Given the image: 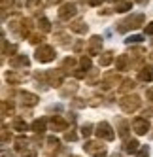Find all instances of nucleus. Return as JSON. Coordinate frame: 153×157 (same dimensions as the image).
Masks as SVG:
<instances>
[{
  "mask_svg": "<svg viewBox=\"0 0 153 157\" xmlns=\"http://www.w3.org/2000/svg\"><path fill=\"white\" fill-rule=\"evenodd\" d=\"M140 104H142V100L136 95H127V97H123L121 100H119V106H121V110L125 112V114H132V112H136L140 108Z\"/></svg>",
  "mask_w": 153,
  "mask_h": 157,
  "instance_id": "nucleus-1",
  "label": "nucleus"
},
{
  "mask_svg": "<svg viewBox=\"0 0 153 157\" xmlns=\"http://www.w3.org/2000/svg\"><path fill=\"white\" fill-rule=\"evenodd\" d=\"M144 21H146L144 13H134V15H130L127 21H123V23L117 27V30L119 32H125L127 29H138V27L144 25Z\"/></svg>",
  "mask_w": 153,
  "mask_h": 157,
  "instance_id": "nucleus-2",
  "label": "nucleus"
},
{
  "mask_svg": "<svg viewBox=\"0 0 153 157\" xmlns=\"http://www.w3.org/2000/svg\"><path fill=\"white\" fill-rule=\"evenodd\" d=\"M96 136H98V140H114L115 138V132H114L110 123L100 121L96 125Z\"/></svg>",
  "mask_w": 153,
  "mask_h": 157,
  "instance_id": "nucleus-3",
  "label": "nucleus"
},
{
  "mask_svg": "<svg viewBox=\"0 0 153 157\" xmlns=\"http://www.w3.org/2000/svg\"><path fill=\"white\" fill-rule=\"evenodd\" d=\"M53 59H55V49H53L51 46H40L36 49V61H40V63H51Z\"/></svg>",
  "mask_w": 153,
  "mask_h": 157,
  "instance_id": "nucleus-4",
  "label": "nucleus"
},
{
  "mask_svg": "<svg viewBox=\"0 0 153 157\" xmlns=\"http://www.w3.org/2000/svg\"><path fill=\"white\" fill-rule=\"evenodd\" d=\"M76 13H78V10H76V4L66 2V4H62L61 10H59V19H62V21H70Z\"/></svg>",
  "mask_w": 153,
  "mask_h": 157,
  "instance_id": "nucleus-5",
  "label": "nucleus"
},
{
  "mask_svg": "<svg viewBox=\"0 0 153 157\" xmlns=\"http://www.w3.org/2000/svg\"><path fill=\"white\" fill-rule=\"evenodd\" d=\"M83 150L89 155H102L106 151V146L102 144V140H95V142H87L83 146Z\"/></svg>",
  "mask_w": 153,
  "mask_h": 157,
  "instance_id": "nucleus-6",
  "label": "nucleus"
},
{
  "mask_svg": "<svg viewBox=\"0 0 153 157\" xmlns=\"http://www.w3.org/2000/svg\"><path fill=\"white\" fill-rule=\"evenodd\" d=\"M132 129L136 134H147L149 132V121L146 117H136L132 121Z\"/></svg>",
  "mask_w": 153,
  "mask_h": 157,
  "instance_id": "nucleus-7",
  "label": "nucleus"
},
{
  "mask_svg": "<svg viewBox=\"0 0 153 157\" xmlns=\"http://www.w3.org/2000/svg\"><path fill=\"white\" fill-rule=\"evenodd\" d=\"M100 48H102V38L100 36H91V40H89V46H87V53L91 55H98L100 53Z\"/></svg>",
  "mask_w": 153,
  "mask_h": 157,
  "instance_id": "nucleus-8",
  "label": "nucleus"
},
{
  "mask_svg": "<svg viewBox=\"0 0 153 157\" xmlns=\"http://www.w3.org/2000/svg\"><path fill=\"white\" fill-rule=\"evenodd\" d=\"M49 125H51L53 131H66V129H68V121L62 119L61 116H53V117L49 119Z\"/></svg>",
  "mask_w": 153,
  "mask_h": 157,
  "instance_id": "nucleus-9",
  "label": "nucleus"
},
{
  "mask_svg": "<svg viewBox=\"0 0 153 157\" xmlns=\"http://www.w3.org/2000/svg\"><path fill=\"white\" fill-rule=\"evenodd\" d=\"M46 76H47V80H49V85H53V87H59V85L62 83V78H64L62 70H57V72H47Z\"/></svg>",
  "mask_w": 153,
  "mask_h": 157,
  "instance_id": "nucleus-10",
  "label": "nucleus"
},
{
  "mask_svg": "<svg viewBox=\"0 0 153 157\" xmlns=\"http://www.w3.org/2000/svg\"><path fill=\"white\" fill-rule=\"evenodd\" d=\"M123 151H125V153H138V151H140V144H138V140H134V138L125 140V144H123Z\"/></svg>",
  "mask_w": 153,
  "mask_h": 157,
  "instance_id": "nucleus-11",
  "label": "nucleus"
},
{
  "mask_svg": "<svg viewBox=\"0 0 153 157\" xmlns=\"http://www.w3.org/2000/svg\"><path fill=\"white\" fill-rule=\"evenodd\" d=\"M19 97H21V102H23V104H27V106H34V104L38 102V100H40L36 95H32V93H27V91L19 93Z\"/></svg>",
  "mask_w": 153,
  "mask_h": 157,
  "instance_id": "nucleus-12",
  "label": "nucleus"
},
{
  "mask_svg": "<svg viewBox=\"0 0 153 157\" xmlns=\"http://www.w3.org/2000/svg\"><path fill=\"white\" fill-rule=\"evenodd\" d=\"M138 80L140 82H153V66H144L138 72Z\"/></svg>",
  "mask_w": 153,
  "mask_h": 157,
  "instance_id": "nucleus-13",
  "label": "nucleus"
},
{
  "mask_svg": "<svg viewBox=\"0 0 153 157\" xmlns=\"http://www.w3.org/2000/svg\"><path fill=\"white\" fill-rule=\"evenodd\" d=\"M129 10H132V0H115V12L125 13Z\"/></svg>",
  "mask_w": 153,
  "mask_h": 157,
  "instance_id": "nucleus-14",
  "label": "nucleus"
},
{
  "mask_svg": "<svg viewBox=\"0 0 153 157\" xmlns=\"http://www.w3.org/2000/svg\"><path fill=\"white\" fill-rule=\"evenodd\" d=\"M9 64H12V68H19V66H28V57H27V55H19V57H15V59L9 61Z\"/></svg>",
  "mask_w": 153,
  "mask_h": 157,
  "instance_id": "nucleus-15",
  "label": "nucleus"
},
{
  "mask_svg": "<svg viewBox=\"0 0 153 157\" xmlns=\"http://www.w3.org/2000/svg\"><path fill=\"white\" fill-rule=\"evenodd\" d=\"M46 144H47V148H46V151H47V153L57 151V150H59V146H61L59 138H55V136H49V138L46 140Z\"/></svg>",
  "mask_w": 153,
  "mask_h": 157,
  "instance_id": "nucleus-16",
  "label": "nucleus"
},
{
  "mask_svg": "<svg viewBox=\"0 0 153 157\" xmlns=\"http://www.w3.org/2000/svg\"><path fill=\"white\" fill-rule=\"evenodd\" d=\"M30 129L34 131L36 134H42L43 131H46V119H34L32 125H30Z\"/></svg>",
  "mask_w": 153,
  "mask_h": 157,
  "instance_id": "nucleus-17",
  "label": "nucleus"
},
{
  "mask_svg": "<svg viewBox=\"0 0 153 157\" xmlns=\"http://www.w3.org/2000/svg\"><path fill=\"white\" fill-rule=\"evenodd\" d=\"M6 78H8V82H12V83H21V82H25L27 74H15V72H8V74H6Z\"/></svg>",
  "mask_w": 153,
  "mask_h": 157,
  "instance_id": "nucleus-18",
  "label": "nucleus"
},
{
  "mask_svg": "<svg viewBox=\"0 0 153 157\" xmlns=\"http://www.w3.org/2000/svg\"><path fill=\"white\" fill-rule=\"evenodd\" d=\"M12 127H13V131H19V132H25V131L28 129L23 117H17V119H13V123H12Z\"/></svg>",
  "mask_w": 153,
  "mask_h": 157,
  "instance_id": "nucleus-19",
  "label": "nucleus"
},
{
  "mask_svg": "<svg viewBox=\"0 0 153 157\" xmlns=\"http://www.w3.org/2000/svg\"><path fill=\"white\" fill-rule=\"evenodd\" d=\"M70 30L78 32V34H85V32H87V25L83 23V21H76V23L70 25Z\"/></svg>",
  "mask_w": 153,
  "mask_h": 157,
  "instance_id": "nucleus-20",
  "label": "nucleus"
},
{
  "mask_svg": "<svg viewBox=\"0 0 153 157\" xmlns=\"http://www.w3.org/2000/svg\"><path fill=\"white\" fill-rule=\"evenodd\" d=\"M127 64H129V57L127 55H119L115 59V68L117 70H127Z\"/></svg>",
  "mask_w": 153,
  "mask_h": 157,
  "instance_id": "nucleus-21",
  "label": "nucleus"
},
{
  "mask_svg": "<svg viewBox=\"0 0 153 157\" xmlns=\"http://www.w3.org/2000/svg\"><path fill=\"white\" fill-rule=\"evenodd\" d=\"M76 91H78V85H76V82H70V83H66L64 89H61V95L62 97H68V95H74Z\"/></svg>",
  "mask_w": 153,
  "mask_h": 157,
  "instance_id": "nucleus-22",
  "label": "nucleus"
},
{
  "mask_svg": "<svg viewBox=\"0 0 153 157\" xmlns=\"http://www.w3.org/2000/svg\"><path fill=\"white\" fill-rule=\"evenodd\" d=\"M15 148H17V151H21V153H23V151H27L28 150V140L25 138V136H19L17 140H15Z\"/></svg>",
  "mask_w": 153,
  "mask_h": 157,
  "instance_id": "nucleus-23",
  "label": "nucleus"
},
{
  "mask_svg": "<svg viewBox=\"0 0 153 157\" xmlns=\"http://www.w3.org/2000/svg\"><path fill=\"white\" fill-rule=\"evenodd\" d=\"M112 61H114V53L112 51H104L100 55V66H108Z\"/></svg>",
  "mask_w": 153,
  "mask_h": 157,
  "instance_id": "nucleus-24",
  "label": "nucleus"
},
{
  "mask_svg": "<svg viewBox=\"0 0 153 157\" xmlns=\"http://www.w3.org/2000/svg\"><path fill=\"white\" fill-rule=\"evenodd\" d=\"M134 87H136V83H134L132 80H125V82H123V85L119 87V93H127V91H132Z\"/></svg>",
  "mask_w": 153,
  "mask_h": 157,
  "instance_id": "nucleus-25",
  "label": "nucleus"
},
{
  "mask_svg": "<svg viewBox=\"0 0 153 157\" xmlns=\"http://www.w3.org/2000/svg\"><path fill=\"white\" fill-rule=\"evenodd\" d=\"M13 114V104L8 102V100H2V116H12Z\"/></svg>",
  "mask_w": 153,
  "mask_h": 157,
  "instance_id": "nucleus-26",
  "label": "nucleus"
},
{
  "mask_svg": "<svg viewBox=\"0 0 153 157\" xmlns=\"http://www.w3.org/2000/svg\"><path fill=\"white\" fill-rule=\"evenodd\" d=\"M119 134H121L125 140H129V123H127V121H121V123H119Z\"/></svg>",
  "mask_w": 153,
  "mask_h": 157,
  "instance_id": "nucleus-27",
  "label": "nucleus"
},
{
  "mask_svg": "<svg viewBox=\"0 0 153 157\" xmlns=\"http://www.w3.org/2000/svg\"><path fill=\"white\" fill-rule=\"evenodd\" d=\"M74 64H76V59H74V57H66V59L62 61V68H61V70H64V68H72Z\"/></svg>",
  "mask_w": 153,
  "mask_h": 157,
  "instance_id": "nucleus-28",
  "label": "nucleus"
},
{
  "mask_svg": "<svg viewBox=\"0 0 153 157\" xmlns=\"http://www.w3.org/2000/svg\"><path fill=\"white\" fill-rule=\"evenodd\" d=\"M38 25H40V29H42L43 32H47V30L51 29V25H49V21H47L46 17H42V19H40V23H38Z\"/></svg>",
  "mask_w": 153,
  "mask_h": 157,
  "instance_id": "nucleus-29",
  "label": "nucleus"
},
{
  "mask_svg": "<svg viewBox=\"0 0 153 157\" xmlns=\"http://www.w3.org/2000/svg\"><path fill=\"white\" fill-rule=\"evenodd\" d=\"M142 40H144V38H142V36H138V34H134V36H129V38L125 40V44H129V46H130V44H140Z\"/></svg>",
  "mask_w": 153,
  "mask_h": 157,
  "instance_id": "nucleus-30",
  "label": "nucleus"
},
{
  "mask_svg": "<svg viewBox=\"0 0 153 157\" xmlns=\"http://www.w3.org/2000/svg\"><path fill=\"white\" fill-rule=\"evenodd\" d=\"M9 140H12V134L8 132V129H6V127H2V144L6 146V144H8Z\"/></svg>",
  "mask_w": 153,
  "mask_h": 157,
  "instance_id": "nucleus-31",
  "label": "nucleus"
},
{
  "mask_svg": "<svg viewBox=\"0 0 153 157\" xmlns=\"http://www.w3.org/2000/svg\"><path fill=\"white\" fill-rule=\"evenodd\" d=\"M42 40H43L42 34H30V36H28V42H30V44H42Z\"/></svg>",
  "mask_w": 153,
  "mask_h": 157,
  "instance_id": "nucleus-32",
  "label": "nucleus"
},
{
  "mask_svg": "<svg viewBox=\"0 0 153 157\" xmlns=\"http://www.w3.org/2000/svg\"><path fill=\"white\" fill-rule=\"evenodd\" d=\"M91 132H93V125H89V123H85V125L81 127V134H83V136H89Z\"/></svg>",
  "mask_w": 153,
  "mask_h": 157,
  "instance_id": "nucleus-33",
  "label": "nucleus"
},
{
  "mask_svg": "<svg viewBox=\"0 0 153 157\" xmlns=\"http://www.w3.org/2000/svg\"><path fill=\"white\" fill-rule=\"evenodd\" d=\"M80 63H81V66H83V70H89V68H91V59H89V57H81Z\"/></svg>",
  "mask_w": 153,
  "mask_h": 157,
  "instance_id": "nucleus-34",
  "label": "nucleus"
},
{
  "mask_svg": "<svg viewBox=\"0 0 153 157\" xmlns=\"http://www.w3.org/2000/svg\"><path fill=\"white\" fill-rule=\"evenodd\" d=\"M136 157H149V148L144 146V148H140V151L136 153Z\"/></svg>",
  "mask_w": 153,
  "mask_h": 157,
  "instance_id": "nucleus-35",
  "label": "nucleus"
},
{
  "mask_svg": "<svg viewBox=\"0 0 153 157\" xmlns=\"http://www.w3.org/2000/svg\"><path fill=\"white\" fill-rule=\"evenodd\" d=\"M64 138H66L68 142H74V140H78V134H76V132H66V134H64Z\"/></svg>",
  "mask_w": 153,
  "mask_h": 157,
  "instance_id": "nucleus-36",
  "label": "nucleus"
},
{
  "mask_svg": "<svg viewBox=\"0 0 153 157\" xmlns=\"http://www.w3.org/2000/svg\"><path fill=\"white\" fill-rule=\"evenodd\" d=\"M72 106H74V108H83L85 102H83L81 98H74V100H72Z\"/></svg>",
  "mask_w": 153,
  "mask_h": 157,
  "instance_id": "nucleus-37",
  "label": "nucleus"
},
{
  "mask_svg": "<svg viewBox=\"0 0 153 157\" xmlns=\"http://www.w3.org/2000/svg\"><path fill=\"white\" fill-rule=\"evenodd\" d=\"M36 6H40V0H28L27 2V8H36Z\"/></svg>",
  "mask_w": 153,
  "mask_h": 157,
  "instance_id": "nucleus-38",
  "label": "nucleus"
},
{
  "mask_svg": "<svg viewBox=\"0 0 153 157\" xmlns=\"http://www.w3.org/2000/svg\"><path fill=\"white\" fill-rule=\"evenodd\" d=\"M146 34H149V36H153V21L149 25H146Z\"/></svg>",
  "mask_w": 153,
  "mask_h": 157,
  "instance_id": "nucleus-39",
  "label": "nucleus"
},
{
  "mask_svg": "<svg viewBox=\"0 0 153 157\" xmlns=\"http://www.w3.org/2000/svg\"><path fill=\"white\" fill-rule=\"evenodd\" d=\"M23 157H36V151L34 150H27V151H23Z\"/></svg>",
  "mask_w": 153,
  "mask_h": 157,
  "instance_id": "nucleus-40",
  "label": "nucleus"
},
{
  "mask_svg": "<svg viewBox=\"0 0 153 157\" xmlns=\"http://www.w3.org/2000/svg\"><path fill=\"white\" fill-rule=\"evenodd\" d=\"M96 76H98V72L93 70V72H91V78H89V83H95V82H96Z\"/></svg>",
  "mask_w": 153,
  "mask_h": 157,
  "instance_id": "nucleus-41",
  "label": "nucleus"
},
{
  "mask_svg": "<svg viewBox=\"0 0 153 157\" xmlns=\"http://www.w3.org/2000/svg\"><path fill=\"white\" fill-rule=\"evenodd\" d=\"M146 97H147V100H151V102H153V87H149L147 91H146Z\"/></svg>",
  "mask_w": 153,
  "mask_h": 157,
  "instance_id": "nucleus-42",
  "label": "nucleus"
},
{
  "mask_svg": "<svg viewBox=\"0 0 153 157\" xmlns=\"http://www.w3.org/2000/svg\"><path fill=\"white\" fill-rule=\"evenodd\" d=\"M13 0H2V10H8V6H12Z\"/></svg>",
  "mask_w": 153,
  "mask_h": 157,
  "instance_id": "nucleus-43",
  "label": "nucleus"
},
{
  "mask_svg": "<svg viewBox=\"0 0 153 157\" xmlns=\"http://www.w3.org/2000/svg\"><path fill=\"white\" fill-rule=\"evenodd\" d=\"M102 2H104V0H89V4H91V6H100Z\"/></svg>",
  "mask_w": 153,
  "mask_h": 157,
  "instance_id": "nucleus-44",
  "label": "nucleus"
},
{
  "mask_svg": "<svg viewBox=\"0 0 153 157\" xmlns=\"http://www.w3.org/2000/svg\"><path fill=\"white\" fill-rule=\"evenodd\" d=\"M81 48H83V42H78V44L74 46V51H81Z\"/></svg>",
  "mask_w": 153,
  "mask_h": 157,
  "instance_id": "nucleus-45",
  "label": "nucleus"
},
{
  "mask_svg": "<svg viewBox=\"0 0 153 157\" xmlns=\"http://www.w3.org/2000/svg\"><path fill=\"white\" fill-rule=\"evenodd\" d=\"M57 2H61V0H49V4H57Z\"/></svg>",
  "mask_w": 153,
  "mask_h": 157,
  "instance_id": "nucleus-46",
  "label": "nucleus"
},
{
  "mask_svg": "<svg viewBox=\"0 0 153 157\" xmlns=\"http://www.w3.org/2000/svg\"><path fill=\"white\" fill-rule=\"evenodd\" d=\"M136 2H138V4H146V2H147V0H136Z\"/></svg>",
  "mask_w": 153,
  "mask_h": 157,
  "instance_id": "nucleus-47",
  "label": "nucleus"
},
{
  "mask_svg": "<svg viewBox=\"0 0 153 157\" xmlns=\"http://www.w3.org/2000/svg\"><path fill=\"white\" fill-rule=\"evenodd\" d=\"M112 157H121V155H119V153H114V155H112Z\"/></svg>",
  "mask_w": 153,
  "mask_h": 157,
  "instance_id": "nucleus-48",
  "label": "nucleus"
},
{
  "mask_svg": "<svg viewBox=\"0 0 153 157\" xmlns=\"http://www.w3.org/2000/svg\"><path fill=\"white\" fill-rule=\"evenodd\" d=\"M70 157H78V155H70Z\"/></svg>",
  "mask_w": 153,
  "mask_h": 157,
  "instance_id": "nucleus-49",
  "label": "nucleus"
}]
</instances>
